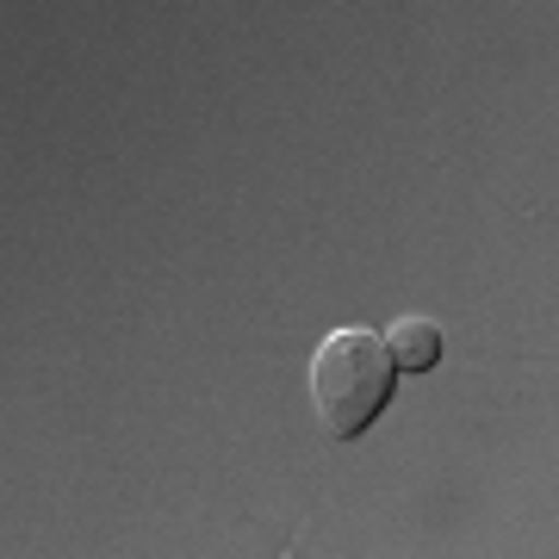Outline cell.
<instances>
[{
  "mask_svg": "<svg viewBox=\"0 0 559 559\" xmlns=\"http://www.w3.org/2000/svg\"><path fill=\"white\" fill-rule=\"evenodd\" d=\"M399 360L373 330H330L311 355V411H318L330 441H355L392 399Z\"/></svg>",
  "mask_w": 559,
  "mask_h": 559,
  "instance_id": "6da1fadb",
  "label": "cell"
},
{
  "mask_svg": "<svg viewBox=\"0 0 559 559\" xmlns=\"http://www.w3.org/2000/svg\"><path fill=\"white\" fill-rule=\"evenodd\" d=\"M385 348L399 360V373H429L441 360V348H448V336H441V323H429V318H399L385 330Z\"/></svg>",
  "mask_w": 559,
  "mask_h": 559,
  "instance_id": "7a4b0ae2",
  "label": "cell"
}]
</instances>
